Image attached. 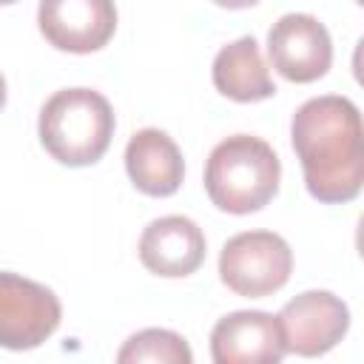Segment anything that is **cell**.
Returning a JSON list of instances; mask_svg holds the SVG:
<instances>
[{"mask_svg":"<svg viewBox=\"0 0 364 364\" xmlns=\"http://www.w3.org/2000/svg\"><path fill=\"white\" fill-rule=\"evenodd\" d=\"M290 139L313 199L344 205L361 193L364 131L353 100L338 94L307 100L293 114Z\"/></svg>","mask_w":364,"mask_h":364,"instance_id":"1","label":"cell"},{"mask_svg":"<svg viewBox=\"0 0 364 364\" xmlns=\"http://www.w3.org/2000/svg\"><path fill=\"white\" fill-rule=\"evenodd\" d=\"M282 162L276 151L250 134L222 139L205 162V191L225 213H256L279 191Z\"/></svg>","mask_w":364,"mask_h":364,"instance_id":"2","label":"cell"},{"mask_svg":"<svg viewBox=\"0 0 364 364\" xmlns=\"http://www.w3.org/2000/svg\"><path fill=\"white\" fill-rule=\"evenodd\" d=\"M114 108L91 88H63L40 108L37 134L43 148L68 168H85L102 159L114 136Z\"/></svg>","mask_w":364,"mask_h":364,"instance_id":"3","label":"cell"},{"mask_svg":"<svg viewBox=\"0 0 364 364\" xmlns=\"http://www.w3.org/2000/svg\"><path fill=\"white\" fill-rule=\"evenodd\" d=\"M293 273V250L273 230H245L225 242L219 253V279L245 299L279 293Z\"/></svg>","mask_w":364,"mask_h":364,"instance_id":"4","label":"cell"},{"mask_svg":"<svg viewBox=\"0 0 364 364\" xmlns=\"http://www.w3.org/2000/svg\"><path fill=\"white\" fill-rule=\"evenodd\" d=\"M60 299L40 282L0 273V347L34 350L60 327Z\"/></svg>","mask_w":364,"mask_h":364,"instance_id":"5","label":"cell"},{"mask_svg":"<svg viewBox=\"0 0 364 364\" xmlns=\"http://www.w3.org/2000/svg\"><path fill=\"white\" fill-rule=\"evenodd\" d=\"M284 350L301 358L330 353L350 330V307L330 290H307L290 299L279 313Z\"/></svg>","mask_w":364,"mask_h":364,"instance_id":"6","label":"cell"},{"mask_svg":"<svg viewBox=\"0 0 364 364\" xmlns=\"http://www.w3.org/2000/svg\"><path fill=\"white\" fill-rule=\"evenodd\" d=\"M37 26L48 46L68 54H91L117 31L114 0H40Z\"/></svg>","mask_w":364,"mask_h":364,"instance_id":"7","label":"cell"},{"mask_svg":"<svg viewBox=\"0 0 364 364\" xmlns=\"http://www.w3.org/2000/svg\"><path fill=\"white\" fill-rule=\"evenodd\" d=\"M270 65L290 82H316L333 65V40L313 14H284L267 31Z\"/></svg>","mask_w":364,"mask_h":364,"instance_id":"8","label":"cell"},{"mask_svg":"<svg viewBox=\"0 0 364 364\" xmlns=\"http://www.w3.org/2000/svg\"><path fill=\"white\" fill-rule=\"evenodd\" d=\"M284 355V336L273 313L236 310L210 330V358L216 364H279Z\"/></svg>","mask_w":364,"mask_h":364,"instance_id":"9","label":"cell"},{"mask_svg":"<svg viewBox=\"0 0 364 364\" xmlns=\"http://www.w3.org/2000/svg\"><path fill=\"white\" fill-rule=\"evenodd\" d=\"M208 242L188 216H159L139 236V262L162 279H182L202 267Z\"/></svg>","mask_w":364,"mask_h":364,"instance_id":"10","label":"cell"},{"mask_svg":"<svg viewBox=\"0 0 364 364\" xmlns=\"http://www.w3.org/2000/svg\"><path fill=\"white\" fill-rule=\"evenodd\" d=\"M125 171L139 193L162 199L179 191L185 179V159L165 131L142 128L125 145Z\"/></svg>","mask_w":364,"mask_h":364,"instance_id":"11","label":"cell"},{"mask_svg":"<svg viewBox=\"0 0 364 364\" xmlns=\"http://www.w3.org/2000/svg\"><path fill=\"white\" fill-rule=\"evenodd\" d=\"M210 77L216 91L233 102H262L276 94L273 77L253 37H239L219 48V54L213 57Z\"/></svg>","mask_w":364,"mask_h":364,"instance_id":"12","label":"cell"},{"mask_svg":"<svg viewBox=\"0 0 364 364\" xmlns=\"http://www.w3.org/2000/svg\"><path fill=\"white\" fill-rule=\"evenodd\" d=\"M119 364H191L193 353L188 341L173 330L148 327L134 333L117 353Z\"/></svg>","mask_w":364,"mask_h":364,"instance_id":"13","label":"cell"},{"mask_svg":"<svg viewBox=\"0 0 364 364\" xmlns=\"http://www.w3.org/2000/svg\"><path fill=\"white\" fill-rule=\"evenodd\" d=\"M210 3H216V6H222V9H250V6H256L259 0H210Z\"/></svg>","mask_w":364,"mask_h":364,"instance_id":"14","label":"cell"},{"mask_svg":"<svg viewBox=\"0 0 364 364\" xmlns=\"http://www.w3.org/2000/svg\"><path fill=\"white\" fill-rule=\"evenodd\" d=\"M3 105H6V80L0 74V111H3Z\"/></svg>","mask_w":364,"mask_h":364,"instance_id":"15","label":"cell"},{"mask_svg":"<svg viewBox=\"0 0 364 364\" xmlns=\"http://www.w3.org/2000/svg\"><path fill=\"white\" fill-rule=\"evenodd\" d=\"M11 3H17V0H0V6H11Z\"/></svg>","mask_w":364,"mask_h":364,"instance_id":"16","label":"cell"}]
</instances>
